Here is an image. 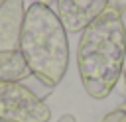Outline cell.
Returning <instances> with one entry per match:
<instances>
[{"instance_id":"5b68a950","label":"cell","mask_w":126,"mask_h":122,"mask_svg":"<svg viewBox=\"0 0 126 122\" xmlns=\"http://www.w3.org/2000/svg\"><path fill=\"white\" fill-rule=\"evenodd\" d=\"M24 14V0H4L0 6V51L18 49Z\"/></svg>"},{"instance_id":"ba28073f","label":"cell","mask_w":126,"mask_h":122,"mask_svg":"<svg viewBox=\"0 0 126 122\" xmlns=\"http://www.w3.org/2000/svg\"><path fill=\"white\" fill-rule=\"evenodd\" d=\"M57 122H77V120H75V116H73V114H63Z\"/></svg>"},{"instance_id":"7a4b0ae2","label":"cell","mask_w":126,"mask_h":122,"mask_svg":"<svg viewBox=\"0 0 126 122\" xmlns=\"http://www.w3.org/2000/svg\"><path fill=\"white\" fill-rule=\"evenodd\" d=\"M18 51L33 79L49 89L61 83L69 67V39L51 6L30 4L26 8Z\"/></svg>"},{"instance_id":"30bf717a","label":"cell","mask_w":126,"mask_h":122,"mask_svg":"<svg viewBox=\"0 0 126 122\" xmlns=\"http://www.w3.org/2000/svg\"><path fill=\"white\" fill-rule=\"evenodd\" d=\"M122 81H124V87H126V61H124V69H122Z\"/></svg>"},{"instance_id":"9c48e42d","label":"cell","mask_w":126,"mask_h":122,"mask_svg":"<svg viewBox=\"0 0 126 122\" xmlns=\"http://www.w3.org/2000/svg\"><path fill=\"white\" fill-rule=\"evenodd\" d=\"M55 0H32V4H45V6H49V4H53Z\"/></svg>"},{"instance_id":"4fadbf2b","label":"cell","mask_w":126,"mask_h":122,"mask_svg":"<svg viewBox=\"0 0 126 122\" xmlns=\"http://www.w3.org/2000/svg\"><path fill=\"white\" fill-rule=\"evenodd\" d=\"M0 122H4V120H0Z\"/></svg>"},{"instance_id":"52a82bcc","label":"cell","mask_w":126,"mask_h":122,"mask_svg":"<svg viewBox=\"0 0 126 122\" xmlns=\"http://www.w3.org/2000/svg\"><path fill=\"white\" fill-rule=\"evenodd\" d=\"M100 122H126V110H124L122 106H118L116 110L108 112Z\"/></svg>"},{"instance_id":"8992f818","label":"cell","mask_w":126,"mask_h":122,"mask_svg":"<svg viewBox=\"0 0 126 122\" xmlns=\"http://www.w3.org/2000/svg\"><path fill=\"white\" fill-rule=\"evenodd\" d=\"M32 73L18 49L14 51H0V81H18L22 83Z\"/></svg>"},{"instance_id":"7c38bea8","label":"cell","mask_w":126,"mask_h":122,"mask_svg":"<svg viewBox=\"0 0 126 122\" xmlns=\"http://www.w3.org/2000/svg\"><path fill=\"white\" fill-rule=\"evenodd\" d=\"M122 108H124V110H126V104H124V106H122Z\"/></svg>"},{"instance_id":"3957f363","label":"cell","mask_w":126,"mask_h":122,"mask_svg":"<svg viewBox=\"0 0 126 122\" xmlns=\"http://www.w3.org/2000/svg\"><path fill=\"white\" fill-rule=\"evenodd\" d=\"M49 106L18 81H0V120L4 122H47Z\"/></svg>"},{"instance_id":"8fae6325","label":"cell","mask_w":126,"mask_h":122,"mask_svg":"<svg viewBox=\"0 0 126 122\" xmlns=\"http://www.w3.org/2000/svg\"><path fill=\"white\" fill-rule=\"evenodd\" d=\"M2 4H4V0H0V6H2Z\"/></svg>"},{"instance_id":"6da1fadb","label":"cell","mask_w":126,"mask_h":122,"mask_svg":"<svg viewBox=\"0 0 126 122\" xmlns=\"http://www.w3.org/2000/svg\"><path fill=\"white\" fill-rule=\"evenodd\" d=\"M126 61V26L122 12L108 6L81 31L77 69L89 96L106 98L122 77Z\"/></svg>"},{"instance_id":"277c9868","label":"cell","mask_w":126,"mask_h":122,"mask_svg":"<svg viewBox=\"0 0 126 122\" xmlns=\"http://www.w3.org/2000/svg\"><path fill=\"white\" fill-rule=\"evenodd\" d=\"M108 4L110 0H55V14L67 31L79 33L93 24Z\"/></svg>"}]
</instances>
